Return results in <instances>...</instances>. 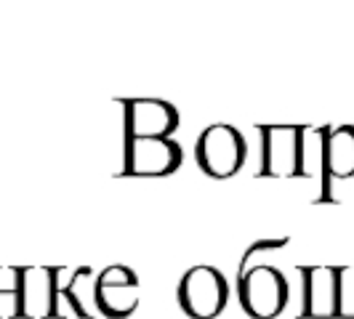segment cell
<instances>
[{
    "instance_id": "cell-2",
    "label": "cell",
    "mask_w": 354,
    "mask_h": 319,
    "mask_svg": "<svg viewBox=\"0 0 354 319\" xmlns=\"http://www.w3.org/2000/svg\"><path fill=\"white\" fill-rule=\"evenodd\" d=\"M304 125H259L261 133V178H304Z\"/></svg>"
},
{
    "instance_id": "cell-8",
    "label": "cell",
    "mask_w": 354,
    "mask_h": 319,
    "mask_svg": "<svg viewBox=\"0 0 354 319\" xmlns=\"http://www.w3.org/2000/svg\"><path fill=\"white\" fill-rule=\"evenodd\" d=\"M306 319H338V266H301Z\"/></svg>"
},
{
    "instance_id": "cell-3",
    "label": "cell",
    "mask_w": 354,
    "mask_h": 319,
    "mask_svg": "<svg viewBox=\"0 0 354 319\" xmlns=\"http://www.w3.org/2000/svg\"><path fill=\"white\" fill-rule=\"evenodd\" d=\"M176 296L187 317L216 319L230 303V282L216 266L197 264L184 271Z\"/></svg>"
},
{
    "instance_id": "cell-6",
    "label": "cell",
    "mask_w": 354,
    "mask_h": 319,
    "mask_svg": "<svg viewBox=\"0 0 354 319\" xmlns=\"http://www.w3.org/2000/svg\"><path fill=\"white\" fill-rule=\"evenodd\" d=\"M123 109L125 139H171L178 128V109L165 99H118Z\"/></svg>"
},
{
    "instance_id": "cell-4",
    "label": "cell",
    "mask_w": 354,
    "mask_h": 319,
    "mask_svg": "<svg viewBox=\"0 0 354 319\" xmlns=\"http://www.w3.org/2000/svg\"><path fill=\"white\" fill-rule=\"evenodd\" d=\"M237 298L248 317L274 319L285 311L290 287L277 266L261 264L237 280Z\"/></svg>"
},
{
    "instance_id": "cell-14",
    "label": "cell",
    "mask_w": 354,
    "mask_h": 319,
    "mask_svg": "<svg viewBox=\"0 0 354 319\" xmlns=\"http://www.w3.org/2000/svg\"><path fill=\"white\" fill-rule=\"evenodd\" d=\"M338 319H354V266H338Z\"/></svg>"
},
{
    "instance_id": "cell-5",
    "label": "cell",
    "mask_w": 354,
    "mask_h": 319,
    "mask_svg": "<svg viewBox=\"0 0 354 319\" xmlns=\"http://www.w3.org/2000/svg\"><path fill=\"white\" fill-rule=\"evenodd\" d=\"M184 160V149L176 139H125L123 168L118 176L162 178L176 173Z\"/></svg>"
},
{
    "instance_id": "cell-12",
    "label": "cell",
    "mask_w": 354,
    "mask_h": 319,
    "mask_svg": "<svg viewBox=\"0 0 354 319\" xmlns=\"http://www.w3.org/2000/svg\"><path fill=\"white\" fill-rule=\"evenodd\" d=\"M24 266H0V319L24 317Z\"/></svg>"
},
{
    "instance_id": "cell-1",
    "label": "cell",
    "mask_w": 354,
    "mask_h": 319,
    "mask_svg": "<svg viewBox=\"0 0 354 319\" xmlns=\"http://www.w3.org/2000/svg\"><path fill=\"white\" fill-rule=\"evenodd\" d=\"M195 160L200 171L211 178H232L248 160V142L245 136L230 123L208 125L195 144Z\"/></svg>"
},
{
    "instance_id": "cell-13",
    "label": "cell",
    "mask_w": 354,
    "mask_h": 319,
    "mask_svg": "<svg viewBox=\"0 0 354 319\" xmlns=\"http://www.w3.org/2000/svg\"><path fill=\"white\" fill-rule=\"evenodd\" d=\"M290 240L288 237H277V240H256V242H250L248 250L243 253V258H240V269H237V280L243 277V274H248L250 269H256L259 264V258L266 255V253H274V250H283Z\"/></svg>"
},
{
    "instance_id": "cell-7",
    "label": "cell",
    "mask_w": 354,
    "mask_h": 319,
    "mask_svg": "<svg viewBox=\"0 0 354 319\" xmlns=\"http://www.w3.org/2000/svg\"><path fill=\"white\" fill-rule=\"evenodd\" d=\"M93 301L99 314L106 319H125L131 317L139 309V277L131 266L112 264L104 271L96 274V284H93Z\"/></svg>"
},
{
    "instance_id": "cell-11",
    "label": "cell",
    "mask_w": 354,
    "mask_h": 319,
    "mask_svg": "<svg viewBox=\"0 0 354 319\" xmlns=\"http://www.w3.org/2000/svg\"><path fill=\"white\" fill-rule=\"evenodd\" d=\"M91 274V266H77L70 271V280L64 282V269H62V277L56 284V298H53V317H75V319H88L91 314L86 311V306L77 296V282L83 277Z\"/></svg>"
},
{
    "instance_id": "cell-9",
    "label": "cell",
    "mask_w": 354,
    "mask_h": 319,
    "mask_svg": "<svg viewBox=\"0 0 354 319\" xmlns=\"http://www.w3.org/2000/svg\"><path fill=\"white\" fill-rule=\"evenodd\" d=\"M62 269L64 266H24V317H51Z\"/></svg>"
},
{
    "instance_id": "cell-10",
    "label": "cell",
    "mask_w": 354,
    "mask_h": 319,
    "mask_svg": "<svg viewBox=\"0 0 354 319\" xmlns=\"http://www.w3.org/2000/svg\"><path fill=\"white\" fill-rule=\"evenodd\" d=\"M322 157L328 178L346 181L354 176V125H338L325 130Z\"/></svg>"
}]
</instances>
